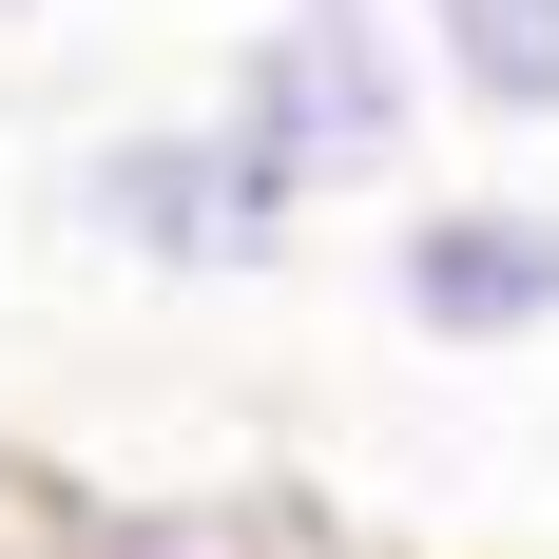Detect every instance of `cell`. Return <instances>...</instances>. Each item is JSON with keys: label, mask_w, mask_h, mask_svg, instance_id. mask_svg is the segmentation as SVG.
<instances>
[{"label": "cell", "mask_w": 559, "mask_h": 559, "mask_svg": "<svg viewBox=\"0 0 559 559\" xmlns=\"http://www.w3.org/2000/svg\"><path fill=\"white\" fill-rule=\"evenodd\" d=\"M213 135L271 174L289 213H347V193H425V39H405V0H271L213 78Z\"/></svg>", "instance_id": "obj_1"}, {"label": "cell", "mask_w": 559, "mask_h": 559, "mask_svg": "<svg viewBox=\"0 0 559 559\" xmlns=\"http://www.w3.org/2000/svg\"><path fill=\"white\" fill-rule=\"evenodd\" d=\"M58 213H78V251H116V271H155V289H251V271L309 251V213L213 135V97L193 116H97L78 174H58Z\"/></svg>", "instance_id": "obj_2"}, {"label": "cell", "mask_w": 559, "mask_h": 559, "mask_svg": "<svg viewBox=\"0 0 559 559\" xmlns=\"http://www.w3.org/2000/svg\"><path fill=\"white\" fill-rule=\"evenodd\" d=\"M386 309L405 347H444V367H521L559 347V193H405L386 213Z\"/></svg>", "instance_id": "obj_3"}, {"label": "cell", "mask_w": 559, "mask_h": 559, "mask_svg": "<svg viewBox=\"0 0 559 559\" xmlns=\"http://www.w3.org/2000/svg\"><path fill=\"white\" fill-rule=\"evenodd\" d=\"M425 39V97L483 116V135H559V0H405Z\"/></svg>", "instance_id": "obj_4"}, {"label": "cell", "mask_w": 559, "mask_h": 559, "mask_svg": "<svg viewBox=\"0 0 559 559\" xmlns=\"http://www.w3.org/2000/svg\"><path fill=\"white\" fill-rule=\"evenodd\" d=\"M251 559H386V540H347V521H309V502H251Z\"/></svg>", "instance_id": "obj_5"}, {"label": "cell", "mask_w": 559, "mask_h": 559, "mask_svg": "<svg viewBox=\"0 0 559 559\" xmlns=\"http://www.w3.org/2000/svg\"><path fill=\"white\" fill-rule=\"evenodd\" d=\"M0 20H39V0H0Z\"/></svg>", "instance_id": "obj_6"}]
</instances>
